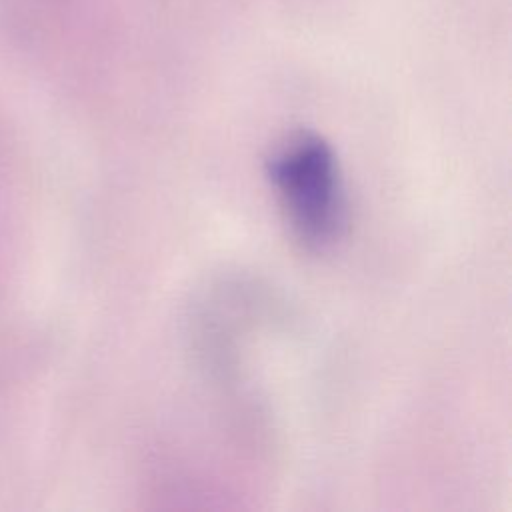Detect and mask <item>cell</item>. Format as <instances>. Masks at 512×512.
<instances>
[{
  "label": "cell",
  "instance_id": "1",
  "mask_svg": "<svg viewBox=\"0 0 512 512\" xmlns=\"http://www.w3.org/2000/svg\"><path fill=\"white\" fill-rule=\"evenodd\" d=\"M294 236L308 248L334 244L346 226V196L336 154L318 134L296 132L266 160Z\"/></svg>",
  "mask_w": 512,
  "mask_h": 512
}]
</instances>
